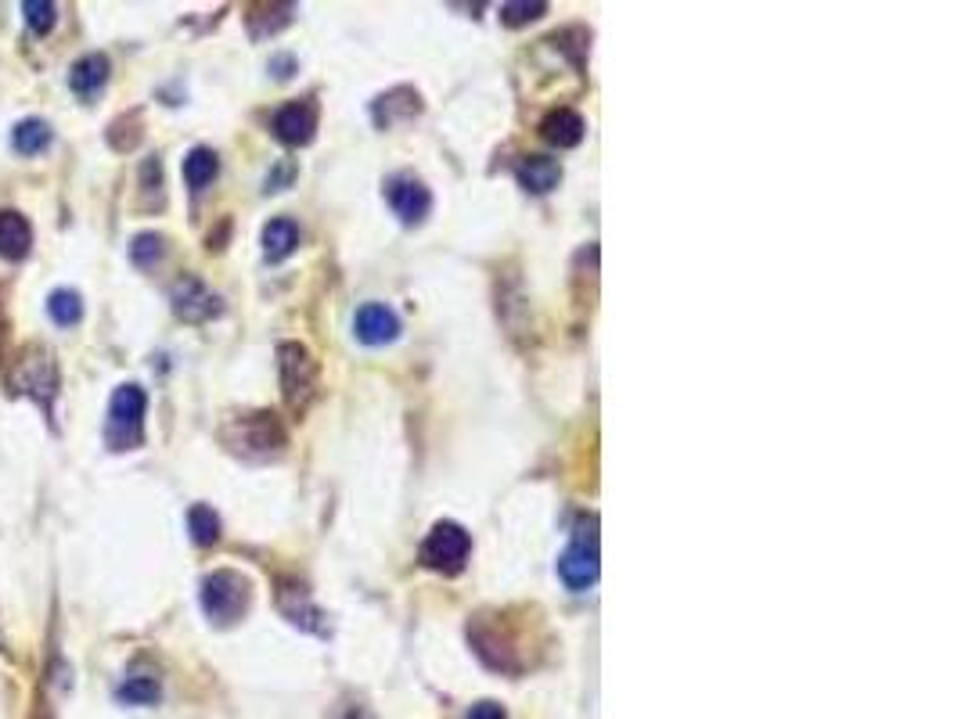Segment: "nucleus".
I'll list each match as a JSON object with an SVG mask.
<instances>
[{
  "mask_svg": "<svg viewBox=\"0 0 961 719\" xmlns=\"http://www.w3.org/2000/svg\"><path fill=\"white\" fill-rule=\"evenodd\" d=\"M22 19H25V25L33 29V33L48 37L54 29V22H59V4H54V0H25Z\"/></svg>",
  "mask_w": 961,
  "mask_h": 719,
  "instance_id": "26",
  "label": "nucleus"
},
{
  "mask_svg": "<svg viewBox=\"0 0 961 719\" xmlns=\"http://www.w3.org/2000/svg\"><path fill=\"white\" fill-rule=\"evenodd\" d=\"M145 414H148V393L134 382L120 385L108 399L105 417V446L112 454L137 450L145 442Z\"/></svg>",
  "mask_w": 961,
  "mask_h": 719,
  "instance_id": "1",
  "label": "nucleus"
},
{
  "mask_svg": "<svg viewBox=\"0 0 961 719\" xmlns=\"http://www.w3.org/2000/svg\"><path fill=\"white\" fill-rule=\"evenodd\" d=\"M188 532L198 546H213L220 540V514L209 508V503H195L188 511Z\"/></svg>",
  "mask_w": 961,
  "mask_h": 719,
  "instance_id": "25",
  "label": "nucleus"
},
{
  "mask_svg": "<svg viewBox=\"0 0 961 719\" xmlns=\"http://www.w3.org/2000/svg\"><path fill=\"white\" fill-rule=\"evenodd\" d=\"M544 11H548V4H544V0H523V4H500V22L512 25V29H519V25H526V22L540 19Z\"/></svg>",
  "mask_w": 961,
  "mask_h": 719,
  "instance_id": "27",
  "label": "nucleus"
},
{
  "mask_svg": "<svg viewBox=\"0 0 961 719\" xmlns=\"http://www.w3.org/2000/svg\"><path fill=\"white\" fill-rule=\"evenodd\" d=\"M601 572V554H598V518L587 514L577 522V532L562 554H558V575L572 594H583L598 583Z\"/></svg>",
  "mask_w": 961,
  "mask_h": 719,
  "instance_id": "5",
  "label": "nucleus"
},
{
  "mask_svg": "<svg viewBox=\"0 0 961 719\" xmlns=\"http://www.w3.org/2000/svg\"><path fill=\"white\" fill-rule=\"evenodd\" d=\"M108 72H112V65H108V58L102 51L83 54V58H76V62H73V69H69V91H73L76 97H83V101H91V97H97L105 91Z\"/></svg>",
  "mask_w": 961,
  "mask_h": 719,
  "instance_id": "14",
  "label": "nucleus"
},
{
  "mask_svg": "<svg viewBox=\"0 0 961 719\" xmlns=\"http://www.w3.org/2000/svg\"><path fill=\"white\" fill-rule=\"evenodd\" d=\"M166 256V238L155 235V230H145V235H134L131 241V263L137 270H155L163 263Z\"/></svg>",
  "mask_w": 961,
  "mask_h": 719,
  "instance_id": "23",
  "label": "nucleus"
},
{
  "mask_svg": "<svg viewBox=\"0 0 961 719\" xmlns=\"http://www.w3.org/2000/svg\"><path fill=\"white\" fill-rule=\"evenodd\" d=\"M515 177H519V184L529 195H548L558 187V180H562V166L548 155H526L519 158V166H515Z\"/></svg>",
  "mask_w": 961,
  "mask_h": 719,
  "instance_id": "16",
  "label": "nucleus"
},
{
  "mask_svg": "<svg viewBox=\"0 0 961 719\" xmlns=\"http://www.w3.org/2000/svg\"><path fill=\"white\" fill-rule=\"evenodd\" d=\"M583 134H587L583 115L572 112V108H555V112L544 115V123H540V137L555 144V148H577Z\"/></svg>",
  "mask_w": 961,
  "mask_h": 719,
  "instance_id": "15",
  "label": "nucleus"
},
{
  "mask_svg": "<svg viewBox=\"0 0 961 719\" xmlns=\"http://www.w3.org/2000/svg\"><path fill=\"white\" fill-rule=\"evenodd\" d=\"M353 335L364 345H390L400 335V316L385 302H364L353 316Z\"/></svg>",
  "mask_w": 961,
  "mask_h": 719,
  "instance_id": "11",
  "label": "nucleus"
},
{
  "mask_svg": "<svg viewBox=\"0 0 961 719\" xmlns=\"http://www.w3.org/2000/svg\"><path fill=\"white\" fill-rule=\"evenodd\" d=\"M468 719H508V716L497 701H479V705H472Z\"/></svg>",
  "mask_w": 961,
  "mask_h": 719,
  "instance_id": "28",
  "label": "nucleus"
},
{
  "mask_svg": "<svg viewBox=\"0 0 961 719\" xmlns=\"http://www.w3.org/2000/svg\"><path fill=\"white\" fill-rule=\"evenodd\" d=\"M278 367H281L285 403H289L292 410H307V403L313 399V388H318V364H313L310 350L299 342H281Z\"/></svg>",
  "mask_w": 961,
  "mask_h": 719,
  "instance_id": "6",
  "label": "nucleus"
},
{
  "mask_svg": "<svg viewBox=\"0 0 961 719\" xmlns=\"http://www.w3.org/2000/svg\"><path fill=\"white\" fill-rule=\"evenodd\" d=\"M270 129H275V137L281 144H289V148H307L313 134H318V101L299 97V101H289V105H281L275 112V119H270Z\"/></svg>",
  "mask_w": 961,
  "mask_h": 719,
  "instance_id": "9",
  "label": "nucleus"
},
{
  "mask_svg": "<svg viewBox=\"0 0 961 719\" xmlns=\"http://www.w3.org/2000/svg\"><path fill=\"white\" fill-rule=\"evenodd\" d=\"M385 198H390L393 212L407 227H418L425 216L433 212V195H428V187L422 180L407 177V173H400V177H393L390 184H385Z\"/></svg>",
  "mask_w": 961,
  "mask_h": 719,
  "instance_id": "10",
  "label": "nucleus"
},
{
  "mask_svg": "<svg viewBox=\"0 0 961 719\" xmlns=\"http://www.w3.org/2000/svg\"><path fill=\"white\" fill-rule=\"evenodd\" d=\"M220 173V158L213 148H206V144H198V148L188 152V158H184V184L192 187V191H206V187L217 180Z\"/></svg>",
  "mask_w": 961,
  "mask_h": 719,
  "instance_id": "20",
  "label": "nucleus"
},
{
  "mask_svg": "<svg viewBox=\"0 0 961 719\" xmlns=\"http://www.w3.org/2000/svg\"><path fill=\"white\" fill-rule=\"evenodd\" d=\"M116 698L123 705H155L163 698V684L155 676H126L116 687Z\"/></svg>",
  "mask_w": 961,
  "mask_h": 719,
  "instance_id": "24",
  "label": "nucleus"
},
{
  "mask_svg": "<svg viewBox=\"0 0 961 719\" xmlns=\"http://www.w3.org/2000/svg\"><path fill=\"white\" fill-rule=\"evenodd\" d=\"M169 302H174V313L188 324H206V321H213V316L224 313L220 295L213 292L203 278H195V273H184V278L174 284Z\"/></svg>",
  "mask_w": 961,
  "mask_h": 719,
  "instance_id": "8",
  "label": "nucleus"
},
{
  "mask_svg": "<svg viewBox=\"0 0 961 719\" xmlns=\"http://www.w3.org/2000/svg\"><path fill=\"white\" fill-rule=\"evenodd\" d=\"M278 608L285 612V618L296 626H303L310 633H328L324 626V612L307 597V586L303 583H281L278 590Z\"/></svg>",
  "mask_w": 961,
  "mask_h": 719,
  "instance_id": "12",
  "label": "nucleus"
},
{
  "mask_svg": "<svg viewBox=\"0 0 961 719\" xmlns=\"http://www.w3.org/2000/svg\"><path fill=\"white\" fill-rule=\"evenodd\" d=\"M198 601H203V612L213 626H235L238 618H246L249 604H252V586L241 572L235 569H217L203 580L198 590Z\"/></svg>",
  "mask_w": 961,
  "mask_h": 719,
  "instance_id": "4",
  "label": "nucleus"
},
{
  "mask_svg": "<svg viewBox=\"0 0 961 719\" xmlns=\"http://www.w3.org/2000/svg\"><path fill=\"white\" fill-rule=\"evenodd\" d=\"M468 554H472V536L465 532V525H457V522H436L422 543V565L443 575L462 572Z\"/></svg>",
  "mask_w": 961,
  "mask_h": 719,
  "instance_id": "7",
  "label": "nucleus"
},
{
  "mask_svg": "<svg viewBox=\"0 0 961 719\" xmlns=\"http://www.w3.org/2000/svg\"><path fill=\"white\" fill-rule=\"evenodd\" d=\"M33 252V223L19 209H0V259L22 263Z\"/></svg>",
  "mask_w": 961,
  "mask_h": 719,
  "instance_id": "13",
  "label": "nucleus"
},
{
  "mask_svg": "<svg viewBox=\"0 0 961 719\" xmlns=\"http://www.w3.org/2000/svg\"><path fill=\"white\" fill-rule=\"evenodd\" d=\"M418 112H422V97L414 94L411 86H396V91L382 94L375 101V108H371V115H375V123L382 129H390V126L404 123V119H414Z\"/></svg>",
  "mask_w": 961,
  "mask_h": 719,
  "instance_id": "17",
  "label": "nucleus"
},
{
  "mask_svg": "<svg viewBox=\"0 0 961 719\" xmlns=\"http://www.w3.org/2000/svg\"><path fill=\"white\" fill-rule=\"evenodd\" d=\"M224 442H227V450L246 460H270V457H281L289 436H285V425L278 421V414L260 410V414L235 417V421L224 428Z\"/></svg>",
  "mask_w": 961,
  "mask_h": 719,
  "instance_id": "3",
  "label": "nucleus"
},
{
  "mask_svg": "<svg viewBox=\"0 0 961 719\" xmlns=\"http://www.w3.org/2000/svg\"><path fill=\"white\" fill-rule=\"evenodd\" d=\"M292 14H296V4H260V8H252V11L246 14L249 37H252V40H264V37H270V33H278V29H285V25L292 22Z\"/></svg>",
  "mask_w": 961,
  "mask_h": 719,
  "instance_id": "21",
  "label": "nucleus"
},
{
  "mask_svg": "<svg viewBox=\"0 0 961 719\" xmlns=\"http://www.w3.org/2000/svg\"><path fill=\"white\" fill-rule=\"evenodd\" d=\"M48 316L59 327H76L83 321V295L76 288H54L48 295Z\"/></svg>",
  "mask_w": 961,
  "mask_h": 719,
  "instance_id": "22",
  "label": "nucleus"
},
{
  "mask_svg": "<svg viewBox=\"0 0 961 719\" xmlns=\"http://www.w3.org/2000/svg\"><path fill=\"white\" fill-rule=\"evenodd\" d=\"M296 244H299V227H296V220H289V216H278V220H270L264 227V256L270 259V263L289 259L296 252Z\"/></svg>",
  "mask_w": 961,
  "mask_h": 719,
  "instance_id": "19",
  "label": "nucleus"
},
{
  "mask_svg": "<svg viewBox=\"0 0 961 719\" xmlns=\"http://www.w3.org/2000/svg\"><path fill=\"white\" fill-rule=\"evenodd\" d=\"M8 385L16 396H30L37 407L51 417V403L59 396V385H62L59 359L51 356L48 345H30V350H22V356L16 359V367H11Z\"/></svg>",
  "mask_w": 961,
  "mask_h": 719,
  "instance_id": "2",
  "label": "nucleus"
},
{
  "mask_svg": "<svg viewBox=\"0 0 961 719\" xmlns=\"http://www.w3.org/2000/svg\"><path fill=\"white\" fill-rule=\"evenodd\" d=\"M54 140V129L48 119H40V115H30V119L16 123V129H11V148H16L19 155H40L48 152Z\"/></svg>",
  "mask_w": 961,
  "mask_h": 719,
  "instance_id": "18",
  "label": "nucleus"
}]
</instances>
